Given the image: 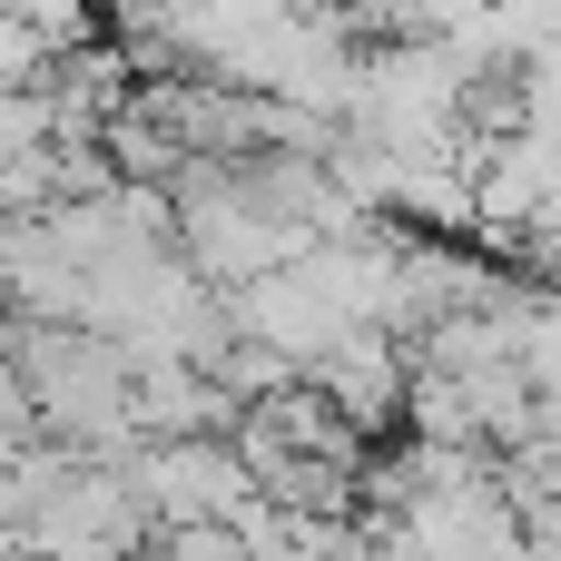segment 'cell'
Returning a JSON list of instances; mask_svg holds the SVG:
<instances>
[{
    "mask_svg": "<svg viewBox=\"0 0 561 561\" xmlns=\"http://www.w3.org/2000/svg\"><path fill=\"white\" fill-rule=\"evenodd\" d=\"M128 483L158 493L178 523H217V513L247 503V463H237V454H207V444H168V454H148Z\"/></svg>",
    "mask_w": 561,
    "mask_h": 561,
    "instance_id": "6da1fadb",
    "label": "cell"
}]
</instances>
